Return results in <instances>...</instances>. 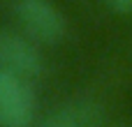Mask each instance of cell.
<instances>
[{
	"instance_id": "cell-1",
	"label": "cell",
	"mask_w": 132,
	"mask_h": 127,
	"mask_svg": "<svg viewBox=\"0 0 132 127\" xmlns=\"http://www.w3.org/2000/svg\"><path fill=\"white\" fill-rule=\"evenodd\" d=\"M14 14L32 42L58 44L67 32L65 16L51 0H16Z\"/></svg>"
},
{
	"instance_id": "cell-2",
	"label": "cell",
	"mask_w": 132,
	"mask_h": 127,
	"mask_svg": "<svg viewBox=\"0 0 132 127\" xmlns=\"http://www.w3.org/2000/svg\"><path fill=\"white\" fill-rule=\"evenodd\" d=\"M35 120V93L28 79L0 67V127H30Z\"/></svg>"
},
{
	"instance_id": "cell-3",
	"label": "cell",
	"mask_w": 132,
	"mask_h": 127,
	"mask_svg": "<svg viewBox=\"0 0 132 127\" xmlns=\"http://www.w3.org/2000/svg\"><path fill=\"white\" fill-rule=\"evenodd\" d=\"M0 67L30 81L42 76L44 60L30 37L0 30Z\"/></svg>"
},
{
	"instance_id": "cell-4",
	"label": "cell",
	"mask_w": 132,
	"mask_h": 127,
	"mask_svg": "<svg viewBox=\"0 0 132 127\" xmlns=\"http://www.w3.org/2000/svg\"><path fill=\"white\" fill-rule=\"evenodd\" d=\"M37 127H102V109L86 97L70 99L56 106Z\"/></svg>"
},
{
	"instance_id": "cell-5",
	"label": "cell",
	"mask_w": 132,
	"mask_h": 127,
	"mask_svg": "<svg viewBox=\"0 0 132 127\" xmlns=\"http://www.w3.org/2000/svg\"><path fill=\"white\" fill-rule=\"evenodd\" d=\"M109 7L118 14H130L132 12V0H107Z\"/></svg>"
}]
</instances>
